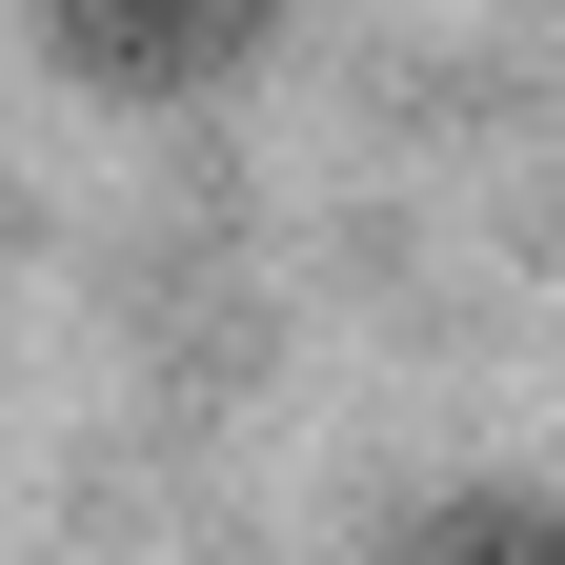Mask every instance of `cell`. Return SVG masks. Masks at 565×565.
<instances>
[{"label": "cell", "instance_id": "7a4b0ae2", "mask_svg": "<svg viewBox=\"0 0 565 565\" xmlns=\"http://www.w3.org/2000/svg\"><path fill=\"white\" fill-rule=\"evenodd\" d=\"M384 565H565V505H525V484H465V505H424Z\"/></svg>", "mask_w": 565, "mask_h": 565}, {"label": "cell", "instance_id": "6da1fadb", "mask_svg": "<svg viewBox=\"0 0 565 565\" xmlns=\"http://www.w3.org/2000/svg\"><path fill=\"white\" fill-rule=\"evenodd\" d=\"M41 41L82 61L102 102H202L282 41V0H41Z\"/></svg>", "mask_w": 565, "mask_h": 565}]
</instances>
